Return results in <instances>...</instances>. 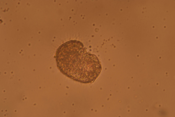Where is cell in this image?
I'll list each match as a JSON object with an SVG mask.
<instances>
[{"mask_svg":"<svg viewBox=\"0 0 175 117\" xmlns=\"http://www.w3.org/2000/svg\"><path fill=\"white\" fill-rule=\"evenodd\" d=\"M57 66L64 75L76 81L93 82L102 70L97 56L87 51L80 41L71 40L61 44L55 56Z\"/></svg>","mask_w":175,"mask_h":117,"instance_id":"6da1fadb","label":"cell"}]
</instances>
